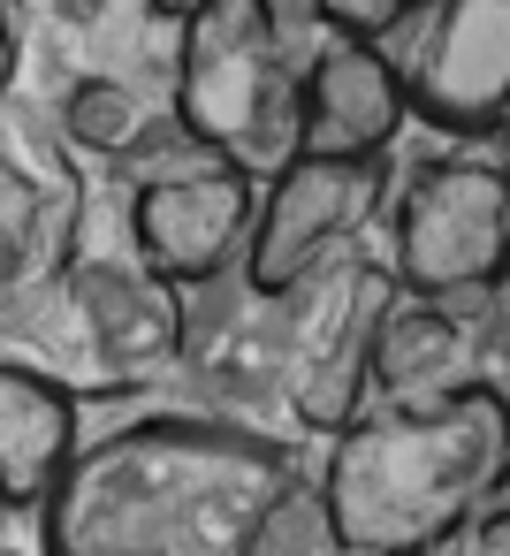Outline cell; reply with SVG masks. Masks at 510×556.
Masks as SVG:
<instances>
[{
	"instance_id": "7",
	"label": "cell",
	"mask_w": 510,
	"mask_h": 556,
	"mask_svg": "<svg viewBox=\"0 0 510 556\" xmlns=\"http://www.w3.org/2000/svg\"><path fill=\"white\" fill-rule=\"evenodd\" d=\"M259 191L267 184L252 168H237V161L130 184V252H138V267L161 275L176 298L183 290H206L214 275H229L252 252Z\"/></svg>"
},
{
	"instance_id": "10",
	"label": "cell",
	"mask_w": 510,
	"mask_h": 556,
	"mask_svg": "<svg viewBox=\"0 0 510 556\" xmlns=\"http://www.w3.org/2000/svg\"><path fill=\"white\" fill-rule=\"evenodd\" d=\"M69 282V305L92 336V358L107 381L138 389L145 374H161L176 351H183V305L161 275L145 267H115V260H85L62 275Z\"/></svg>"
},
{
	"instance_id": "1",
	"label": "cell",
	"mask_w": 510,
	"mask_h": 556,
	"mask_svg": "<svg viewBox=\"0 0 510 556\" xmlns=\"http://www.w3.org/2000/svg\"><path fill=\"white\" fill-rule=\"evenodd\" d=\"M290 480L297 457L275 434L161 412L77 457L47 503V556H252Z\"/></svg>"
},
{
	"instance_id": "6",
	"label": "cell",
	"mask_w": 510,
	"mask_h": 556,
	"mask_svg": "<svg viewBox=\"0 0 510 556\" xmlns=\"http://www.w3.org/2000/svg\"><path fill=\"white\" fill-rule=\"evenodd\" d=\"M381 199H388V168L381 161H313V153H297L259 191L244 290L259 305H290L328 260L350 252V237L381 214Z\"/></svg>"
},
{
	"instance_id": "2",
	"label": "cell",
	"mask_w": 510,
	"mask_h": 556,
	"mask_svg": "<svg viewBox=\"0 0 510 556\" xmlns=\"http://www.w3.org/2000/svg\"><path fill=\"white\" fill-rule=\"evenodd\" d=\"M502 488L510 396L495 381L426 412H366L335 434L320 472L343 556H434L502 510Z\"/></svg>"
},
{
	"instance_id": "15",
	"label": "cell",
	"mask_w": 510,
	"mask_h": 556,
	"mask_svg": "<svg viewBox=\"0 0 510 556\" xmlns=\"http://www.w3.org/2000/svg\"><path fill=\"white\" fill-rule=\"evenodd\" d=\"M252 556H343L320 480H290V488L267 503V518H259V533H252Z\"/></svg>"
},
{
	"instance_id": "12",
	"label": "cell",
	"mask_w": 510,
	"mask_h": 556,
	"mask_svg": "<svg viewBox=\"0 0 510 556\" xmlns=\"http://www.w3.org/2000/svg\"><path fill=\"white\" fill-rule=\"evenodd\" d=\"M487 374L464 351V328L449 320V305L404 298L381 328V358H373V404L366 412H426L449 404L464 389H480Z\"/></svg>"
},
{
	"instance_id": "13",
	"label": "cell",
	"mask_w": 510,
	"mask_h": 556,
	"mask_svg": "<svg viewBox=\"0 0 510 556\" xmlns=\"http://www.w3.org/2000/svg\"><path fill=\"white\" fill-rule=\"evenodd\" d=\"M9 290H31L39 282V267H54L62 275V260H69V222H77V191H69V176L47 191L24 161L9 168Z\"/></svg>"
},
{
	"instance_id": "14",
	"label": "cell",
	"mask_w": 510,
	"mask_h": 556,
	"mask_svg": "<svg viewBox=\"0 0 510 556\" xmlns=\"http://www.w3.org/2000/svg\"><path fill=\"white\" fill-rule=\"evenodd\" d=\"M62 130H69L85 153H100V161H130V153L153 138V115H145V100H138L123 77H77V85L62 92Z\"/></svg>"
},
{
	"instance_id": "5",
	"label": "cell",
	"mask_w": 510,
	"mask_h": 556,
	"mask_svg": "<svg viewBox=\"0 0 510 556\" xmlns=\"http://www.w3.org/2000/svg\"><path fill=\"white\" fill-rule=\"evenodd\" d=\"M290 305H297V328H290V396H297V419L320 427V434H343L373 404V358H381L388 313L404 305V282H396V267L343 252Z\"/></svg>"
},
{
	"instance_id": "11",
	"label": "cell",
	"mask_w": 510,
	"mask_h": 556,
	"mask_svg": "<svg viewBox=\"0 0 510 556\" xmlns=\"http://www.w3.org/2000/svg\"><path fill=\"white\" fill-rule=\"evenodd\" d=\"M77 389L31 358H9L0 366V495H9V510H47L85 442H77Z\"/></svg>"
},
{
	"instance_id": "20",
	"label": "cell",
	"mask_w": 510,
	"mask_h": 556,
	"mask_svg": "<svg viewBox=\"0 0 510 556\" xmlns=\"http://www.w3.org/2000/svg\"><path fill=\"white\" fill-rule=\"evenodd\" d=\"M464 541H472V533H464ZM464 541H449V548H434V556H472V548H464Z\"/></svg>"
},
{
	"instance_id": "9",
	"label": "cell",
	"mask_w": 510,
	"mask_h": 556,
	"mask_svg": "<svg viewBox=\"0 0 510 556\" xmlns=\"http://www.w3.org/2000/svg\"><path fill=\"white\" fill-rule=\"evenodd\" d=\"M510 100V0H442L426 16V54L411 70V108L442 130H495Z\"/></svg>"
},
{
	"instance_id": "3",
	"label": "cell",
	"mask_w": 510,
	"mask_h": 556,
	"mask_svg": "<svg viewBox=\"0 0 510 556\" xmlns=\"http://www.w3.org/2000/svg\"><path fill=\"white\" fill-rule=\"evenodd\" d=\"M297 100L305 62L290 54L282 0H199L176 62V123L259 176L297 161Z\"/></svg>"
},
{
	"instance_id": "18",
	"label": "cell",
	"mask_w": 510,
	"mask_h": 556,
	"mask_svg": "<svg viewBox=\"0 0 510 556\" xmlns=\"http://www.w3.org/2000/svg\"><path fill=\"white\" fill-rule=\"evenodd\" d=\"M145 9H153V16H168V24H191L199 0H145Z\"/></svg>"
},
{
	"instance_id": "17",
	"label": "cell",
	"mask_w": 510,
	"mask_h": 556,
	"mask_svg": "<svg viewBox=\"0 0 510 556\" xmlns=\"http://www.w3.org/2000/svg\"><path fill=\"white\" fill-rule=\"evenodd\" d=\"M472 556H510V503L502 510H487L480 526H472V541H464Z\"/></svg>"
},
{
	"instance_id": "19",
	"label": "cell",
	"mask_w": 510,
	"mask_h": 556,
	"mask_svg": "<svg viewBox=\"0 0 510 556\" xmlns=\"http://www.w3.org/2000/svg\"><path fill=\"white\" fill-rule=\"evenodd\" d=\"M495 146H502V161H510V100H502V115H495Z\"/></svg>"
},
{
	"instance_id": "8",
	"label": "cell",
	"mask_w": 510,
	"mask_h": 556,
	"mask_svg": "<svg viewBox=\"0 0 510 556\" xmlns=\"http://www.w3.org/2000/svg\"><path fill=\"white\" fill-rule=\"evenodd\" d=\"M411 108V77L396 70L388 47L350 39V31H320L313 62H305V100H297V153L313 161H381L396 146Z\"/></svg>"
},
{
	"instance_id": "4",
	"label": "cell",
	"mask_w": 510,
	"mask_h": 556,
	"mask_svg": "<svg viewBox=\"0 0 510 556\" xmlns=\"http://www.w3.org/2000/svg\"><path fill=\"white\" fill-rule=\"evenodd\" d=\"M388 267L404 298H426V305L495 290L510 275V161L502 153L426 161L396 206Z\"/></svg>"
},
{
	"instance_id": "16",
	"label": "cell",
	"mask_w": 510,
	"mask_h": 556,
	"mask_svg": "<svg viewBox=\"0 0 510 556\" xmlns=\"http://www.w3.org/2000/svg\"><path fill=\"white\" fill-rule=\"evenodd\" d=\"M297 9H313V16H320V31H350V39L388 47L396 31L426 24L442 0H297Z\"/></svg>"
}]
</instances>
